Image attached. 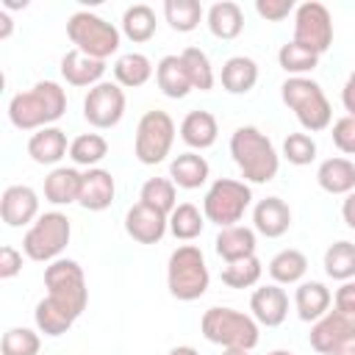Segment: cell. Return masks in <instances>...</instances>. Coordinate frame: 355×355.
<instances>
[{
  "instance_id": "1",
  "label": "cell",
  "mask_w": 355,
  "mask_h": 355,
  "mask_svg": "<svg viewBox=\"0 0 355 355\" xmlns=\"http://www.w3.org/2000/svg\"><path fill=\"white\" fill-rule=\"evenodd\" d=\"M44 286H47V297L36 302L33 322L39 333L55 338V336H64L78 322V316L86 311V302H89L86 275L78 261L58 258L47 263Z\"/></svg>"
},
{
  "instance_id": "2",
  "label": "cell",
  "mask_w": 355,
  "mask_h": 355,
  "mask_svg": "<svg viewBox=\"0 0 355 355\" xmlns=\"http://www.w3.org/2000/svg\"><path fill=\"white\" fill-rule=\"evenodd\" d=\"M67 111V92L55 80H39L33 89L8 100V119L17 130H42Z\"/></svg>"
},
{
  "instance_id": "3",
  "label": "cell",
  "mask_w": 355,
  "mask_h": 355,
  "mask_svg": "<svg viewBox=\"0 0 355 355\" xmlns=\"http://www.w3.org/2000/svg\"><path fill=\"white\" fill-rule=\"evenodd\" d=\"M230 155L247 183H269L280 169V155L275 144L255 125H241L233 130Z\"/></svg>"
},
{
  "instance_id": "4",
  "label": "cell",
  "mask_w": 355,
  "mask_h": 355,
  "mask_svg": "<svg viewBox=\"0 0 355 355\" xmlns=\"http://www.w3.org/2000/svg\"><path fill=\"white\" fill-rule=\"evenodd\" d=\"M211 275L205 266V255L197 244H180L166 263V286L169 294L180 302H194L208 291Z\"/></svg>"
},
{
  "instance_id": "5",
  "label": "cell",
  "mask_w": 355,
  "mask_h": 355,
  "mask_svg": "<svg viewBox=\"0 0 355 355\" xmlns=\"http://www.w3.org/2000/svg\"><path fill=\"white\" fill-rule=\"evenodd\" d=\"M280 97L294 111L297 122L308 133H319V130L330 128L333 108H330V100L324 97V92L316 80H311V78H286L283 86H280Z\"/></svg>"
},
{
  "instance_id": "6",
  "label": "cell",
  "mask_w": 355,
  "mask_h": 355,
  "mask_svg": "<svg viewBox=\"0 0 355 355\" xmlns=\"http://www.w3.org/2000/svg\"><path fill=\"white\" fill-rule=\"evenodd\" d=\"M200 330L211 344H219L225 349H252L261 338L258 322L236 308H208L200 319Z\"/></svg>"
},
{
  "instance_id": "7",
  "label": "cell",
  "mask_w": 355,
  "mask_h": 355,
  "mask_svg": "<svg viewBox=\"0 0 355 355\" xmlns=\"http://www.w3.org/2000/svg\"><path fill=\"white\" fill-rule=\"evenodd\" d=\"M69 236H72V225H69L67 214H61V211H47V214H42V216L28 227V233H25V239H22V252H25L31 261L53 263V261H58V255L67 250Z\"/></svg>"
},
{
  "instance_id": "8",
  "label": "cell",
  "mask_w": 355,
  "mask_h": 355,
  "mask_svg": "<svg viewBox=\"0 0 355 355\" xmlns=\"http://www.w3.org/2000/svg\"><path fill=\"white\" fill-rule=\"evenodd\" d=\"M67 36L75 44V50L105 61L119 50V31L108 19L92 14V11H75L67 19Z\"/></svg>"
},
{
  "instance_id": "9",
  "label": "cell",
  "mask_w": 355,
  "mask_h": 355,
  "mask_svg": "<svg viewBox=\"0 0 355 355\" xmlns=\"http://www.w3.org/2000/svg\"><path fill=\"white\" fill-rule=\"evenodd\" d=\"M250 202H252V189L244 180L219 178L205 191L202 214H205L208 222H214L219 227H233L236 222H241V216L250 208Z\"/></svg>"
},
{
  "instance_id": "10",
  "label": "cell",
  "mask_w": 355,
  "mask_h": 355,
  "mask_svg": "<svg viewBox=\"0 0 355 355\" xmlns=\"http://www.w3.org/2000/svg\"><path fill=\"white\" fill-rule=\"evenodd\" d=\"M172 144H175V122H172V116L166 111H161V108L147 111L136 125V144H133L136 158L144 166H155L172 153Z\"/></svg>"
},
{
  "instance_id": "11",
  "label": "cell",
  "mask_w": 355,
  "mask_h": 355,
  "mask_svg": "<svg viewBox=\"0 0 355 355\" xmlns=\"http://www.w3.org/2000/svg\"><path fill=\"white\" fill-rule=\"evenodd\" d=\"M300 47L322 55L330 50L333 44V17L330 11L316 3V0H308L302 6L294 8V39Z\"/></svg>"
},
{
  "instance_id": "12",
  "label": "cell",
  "mask_w": 355,
  "mask_h": 355,
  "mask_svg": "<svg viewBox=\"0 0 355 355\" xmlns=\"http://www.w3.org/2000/svg\"><path fill=\"white\" fill-rule=\"evenodd\" d=\"M122 116H125V92L119 83L103 80L89 89V94L83 100V119L92 128L108 130V128L119 125Z\"/></svg>"
},
{
  "instance_id": "13",
  "label": "cell",
  "mask_w": 355,
  "mask_h": 355,
  "mask_svg": "<svg viewBox=\"0 0 355 355\" xmlns=\"http://www.w3.org/2000/svg\"><path fill=\"white\" fill-rule=\"evenodd\" d=\"M308 341L316 352L322 355H333L347 344H355V313H344V311H327L319 322H313Z\"/></svg>"
},
{
  "instance_id": "14",
  "label": "cell",
  "mask_w": 355,
  "mask_h": 355,
  "mask_svg": "<svg viewBox=\"0 0 355 355\" xmlns=\"http://www.w3.org/2000/svg\"><path fill=\"white\" fill-rule=\"evenodd\" d=\"M0 216L8 227H22V225H33L42 214H39V194L31 186H8L0 197Z\"/></svg>"
},
{
  "instance_id": "15",
  "label": "cell",
  "mask_w": 355,
  "mask_h": 355,
  "mask_svg": "<svg viewBox=\"0 0 355 355\" xmlns=\"http://www.w3.org/2000/svg\"><path fill=\"white\" fill-rule=\"evenodd\" d=\"M166 227H169V216L144 202H136L125 214V233L139 244H158L164 239Z\"/></svg>"
},
{
  "instance_id": "16",
  "label": "cell",
  "mask_w": 355,
  "mask_h": 355,
  "mask_svg": "<svg viewBox=\"0 0 355 355\" xmlns=\"http://www.w3.org/2000/svg\"><path fill=\"white\" fill-rule=\"evenodd\" d=\"M250 311H252V319L258 324H266V327H277L286 322L288 316V294L277 286V283H269V286H261L252 291L250 297Z\"/></svg>"
},
{
  "instance_id": "17",
  "label": "cell",
  "mask_w": 355,
  "mask_h": 355,
  "mask_svg": "<svg viewBox=\"0 0 355 355\" xmlns=\"http://www.w3.org/2000/svg\"><path fill=\"white\" fill-rule=\"evenodd\" d=\"M114 194H116V183H114V175L108 169L94 166V169L83 172L80 197H78L80 208H86V211H105L114 202Z\"/></svg>"
},
{
  "instance_id": "18",
  "label": "cell",
  "mask_w": 355,
  "mask_h": 355,
  "mask_svg": "<svg viewBox=\"0 0 355 355\" xmlns=\"http://www.w3.org/2000/svg\"><path fill=\"white\" fill-rule=\"evenodd\" d=\"M105 69H108L105 61L92 58V55L80 53V50H69L61 58V78L69 86H97V83H103Z\"/></svg>"
},
{
  "instance_id": "19",
  "label": "cell",
  "mask_w": 355,
  "mask_h": 355,
  "mask_svg": "<svg viewBox=\"0 0 355 355\" xmlns=\"http://www.w3.org/2000/svg\"><path fill=\"white\" fill-rule=\"evenodd\" d=\"M252 225L266 239H280L291 227V208L280 197H263L252 211Z\"/></svg>"
},
{
  "instance_id": "20",
  "label": "cell",
  "mask_w": 355,
  "mask_h": 355,
  "mask_svg": "<svg viewBox=\"0 0 355 355\" xmlns=\"http://www.w3.org/2000/svg\"><path fill=\"white\" fill-rule=\"evenodd\" d=\"M216 255L225 261V263H236V261H244L250 255H255V230L252 227H244V225H233V227H219L216 233Z\"/></svg>"
},
{
  "instance_id": "21",
  "label": "cell",
  "mask_w": 355,
  "mask_h": 355,
  "mask_svg": "<svg viewBox=\"0 0 355 355\" xmlns=\"http://www.w3.org/2000/svg\"><path fill=\"white\" fill-rule=\"evenodd\" d=\"M67 153H69L67 133H64L61 128H55V125L42 128V130H36V133L28 139V155H31L36 164H42V166L58 164Z\"/></svg>"
},
{
  "instance_id": "22",
  "label": "cell",
  "mask_w": 355,
  "mask_h": 355,
  "mask_svg": "<svg viewBox=\"0 0 355 355\" xmlns=\"http://www.w3.org/2000/svg\"><path fill=\"white\" fill-rule=\"evenodd\" d=\"M330 302H333V294L324 283L319 280H305L297 286L294 291V305H297V316L302 322H319L327 311H330Z\"/></svg>"
},
{
  "instance_id": "23",
  "label": "cell",
  "mask_w": 355,
  "mask_h": 355,
  "mask_svg": "<svg viewBox=\"0 0 355 355\" xmlns=\"http://www.w3.org/2000/svg\"><path fill=\"white\" fill-rule=\"evenodd\" d=\"M80 183H83V172H78L75 166H55V169L44 178V200L53 202V205L78 202V197H80Z\"/></svg>"
},
{
  "instance_id": "24",
  "label": "cell",
  "mask_w": 355,
  "mask_h": 355,
  "mask_svg": "<svg viewBox=\"0 0 355 355\" xmlns=\"http://www.w3.org/2000/svg\"><path fill=\"white\" fill-rule=\"evenodd\" d=\"M316 183L327 194H349L355 191V164L349 158H327L316 169Z\"/></svg>"
},
{
  "instance_id": "25",
  "label": "cell",
  "mask_w": 355,
  "mask_h": 355,
  "mask_svg": "<svg viewBox=\"0 0 355 355\" xmlns=\"http://www.w3.org/2000/svg\"><path fill=\"white\" fill-rule=\"evenodd\" d=\"M219 136V125L216 116L211 111H189L180 122V139L191 147V150H208Z\"/></svg>"
},
{
  "instance_id": "26",
  "label": "cell",
  "mask_w": 355,
  "mask_h": 355,
  "mask_svg": "<svg viewBox=\"0 0 355 355\" xmlns=\"http://www.w3.org/2000/svg\"><path fill=\"white\" fill-rule=\"evenodd\" d=\"M155 83L158 89L172 97V100H183L194 86L189 80V72H186V64L180 55H164L155 67Z\"/></svg>"
},
{
  "instance_id": "27",
  "label": "cell",
  "mask_w": 355,
  "mask_h": 355,
  "mask_svg": "<svg viewBox=\"0 0 355 355\" xmlns=\"http://www.w3.org/2000/svg\"><path fill=\"white\" fill-rule=\"evenodd\" d=\"M208 31L222 39V42H230L236 39L241 31H244V11L239 3L233 0H222V3H214L208 8Z\"/></svg>"
},
{
  "instance_id": "28",
  "label": "cell",
  "mask_w": 355,
  "mask_h": 355,
  "mask_svg": "<svg viewBox=\"0 0 355 355\" xmlns=\"http://www.w3.org/2000/svg\"><path fill=\"white\" fill-rule=\"evenodd\" d=\"M208 172H211V166H208V161L200 153H180L169 164L172 183L180 186V189H189V191L191 189H200L208 180Z\"/></svg>"
},
{
  "instance_id": "29",
  "label": "cell",
  "mask_w": 355,
  "mask_h": 355,
  "mask_svg": "<svg viewBox=\"0 0 355 355\" xmlns=\"http://www.w3.org/2000/svg\"><path fill=\"white\" fill-rule=\"evenodd\" d=\"M222 89L230 94H247L258 83V64L247 55H233L222 64Z\"/></svg>"
},
{
  "instance_id": "30",
  "label": "cell",
  "mask_w": 355,
  "mask_h": 355,
  "mask_svg": "<svg viewBox=\"0 0 355 355\" xmlns=\"http://www.w3.org/2000/svg\"><path fill=\"white\" fill-rule=\"evenodd\" d=\"M114 78L119 86L139 89L153 78V61L144 53H125L114 64Z\"/></svg>"
},
{
  "instance_id": "31",
  "label": "cell",
  "mask_w": 355,
  "mask_h": 355,
  "mask_svg": "<svg viewBox=\"0 0 355 355\" xmlns=\"http://www.w3.org/2000/svg\"><path fill=\"white\" fill-rule=\"evenodd\" d=\"M308 272V258L305 252L300 250H280L272 261H269V275L277 286H291V283H300Z\"/></svg>"
},
{
  "instance_id": "32",
  "label": "cell",
  "mask_w": 355,
  "mask_h": 355,
  "mask_svg": "<svg viewBox=\"0 0 355 355\" xmlns=\"http://www.w3.org/2000/svg\"><path fill=\"white\" fill-rule=\"evenodd\" d=\"M155 25H158L155 22V11L150 6H144V3H136V6L125 8V14H122V33L136 44L150 42L155 36Z\"/></svg>"
},
{
  "instance_id": "33",
  "label": "cell",
  "mask_w": 355,
  "mask_h": 355,
  "mask_svg": "<svg viewBox=\"0 0 355 355\" xmlns=\"http://www.w3.org/2000/svg\"><path fill=\"white\" fill-rule=\"evenodd\" d=\"M202 227H205V214H200V208L194 202H178V208L169 214V230L180 241L197 239L202 233Z\"/></svg>"
},
{
  "instance_id": "34",
  "label": "cell",
  "mask_w": 355,
  "mask_h": 355,
  "mask_svg": "<svg viewBox=\"0 0 355 355\" xmlns=\"http://www.w3.org/2000/svg\"><path fill=\"white\" fill-rule=\"evenodd\" d=\"M324 272L333 280H352L355 277V244L352 241H336L324 250Z\"/></svg>"
},
{
  "instance_id": "35",
  "label": "cell",
  "mask_w": 355,
  "mask_h": 355,
  "mask_svg": "<svg viewBox=\"0 0 355 355\" xmlns=\"http://www.w3.org/2000/svg\"><path fill=\"white\" fill-rule=\"evenodd\" d=\"M105 155H108V141L100 133H80L78 139L69 141V158L78 166L94 169Z\"/></svg>"
},
{
  "instance_id": "36",
  "label": "cell",
  "mask_w": 355,
  "mask_h": 355,
  "mask_svg": "<svg viewBox=\"0 0 355 355\" xmlns=\"http://www.w3.org/2000/svg\"><path fill=\"white\" fill-rule=\"evenodd\" d=\"M139 202L161 211V214H172L178 208V194H175V183L172 178H150L144 186H141V194H139Z\"/></svg>"
},
{
  "instance_id": "37",
  "label": "cell",
  "mask_w": 355,
  "mask_h": 355,
  "mask_svg": "<svg viewBox=\"0 0 355 355\" xmlns=\"http://www.w3.org/2000/svg\"><path fill=\"white\" fill-rule=\"evenodd\" d=\"M164 17L169 22L172 31L178 33H189L200 25L202 19V6L197 0H166L164 3Z\"/></svg>"
},
{
  "instance_id": "38",
  "label": "cell",
  "mask_w": 355,
  "mask_h": 355,
  "mask_svg": "<svg viewBox=\"0 0 355 355\" xmlns=\"http://www.w3.org/2000/svg\"><path fill=\"white\" fill-rule=\"evenodd\" d=\"M277 64L288 72V78H305V72L316 69L319 64V55L300 47L297 42H286L280 50H277Z\"/></svg>"
},
{
  "instance_id": "39",
  "label": "cell",
  "mask_w": 355,
  "mask_h": 355,
  "mask_svg": "<svg viewBox=\"0 0 355 355\" xmlns=\"http://www.w3.org/2000/svg\"><path fill=\"white\" fill-rule=\"evenodd\" d=\"M180 58H183V64H186V72H189L191 86L200 89V92H211L216 78H214V67H211V58L205 55V50H200V47H186V50L180 53Z\"/></svg>"
},
{
  "instance_id": "40",
  "label": "cell",
  "mask_w": 355,
  "mask_h": 355,
  "mask_svg": "<svg viewBox=\"0 0 355 355\" xmlns=\"http://www.w3.org/2000/svg\"><path fill=\"white\" fill-rule=\"evenodd\" d=\"M261 272H263L261 261H258L255 255H250V258H244V261L227 263V266L222 269V283L230 286V288H250V286H255V283L261 280Z\"/></svg>"
},
{
  "instance_id": "41",
  "label": "cell",
  "mask_w": 355,
  "mask_h": 355,
  "mask_svg": "<svg viewBox=\"0 0 355 355\" xmlns=\"http://www.w3.org/2000/svg\"><path fill=\"white\" fill-rule=\"evenodd\" d=\"M39 349H42V338L31 327H8L3 333L0 341L3 355H39Z\"/></svg>"
},
{
  "instance_id": "42",
  "label": "cell",
  "mask_w": 355,
  "mask_h": 355,
  "mask_svg": "<svg viewBox=\"0 0 355 355\" xmlns=\"http://www.w3.org/2000/svg\"><path fill=\"white\" fill-rule=\"evenodd\" d=\"M283 158L294 166H305L316 158V141L308 133H288L283 141Z\"/></svg>"
},
{
  "instance_id": "43",
  "label": "cell",
  "mask_w": 355,
  "mask_h": 355,
  "mask_svg": "<svg viewBox=\"0 0 355 355\" xmlns=\"http://www.w3.org/2000/svg\"><path fill=\"white\" fill-rule=\"evenodd\" d=\"M333 144L341 153L355 155V116H341L333 122Z\"/></svg>"
},
{
  "instance_id": "44",
  "label": "cell",
  "mask_w": 355,
  "mask_h": 355,
  "mask_svg": "<svg viewBox=\"0 0 355 355\" xmlns=\"http://www.w3.org/2000/svg\"><path fill=\"white\" fill-rule=\"evenodd\" d=\"M255 11L266 22H280L294 11V0H255Z\"/></svg>"
},
{
  "instance_id": "45",
  "label": "cell",
  "mask_w": 355,
  "mask_h": 355,
  "mask_svg": "<svg viewBox=\"0 0 355 355\" xmlns=\"http://www.w3.org/2000/svg\"><path fill=\"white\" fill-rule=\"evenodd\" d=\"M19 272H22V252L14 250L11 244L0 247V277H3V280H11V277H17Z\"/></svg>"
},
{
  "instance_id": "46",
  "label": "cell",
  "mask_w": 355,
  "mask_h": 355,
  "mask_svg": "<svg viewBox=\"0 0 355 355\" xmlns=\"http://www.w3.org/2000/svg\"><path fill=\"white\" fill-rule=\"evenodd\" d=\"M336 311H344V313H355V280H347L336 288Z\"/></svg>"
},
{
  "instance_id": "47",
  "label": "cell",
  "mask_w": 355,
  "mask_h": 355,
  "mask_svg": "<svg viewBox=\"0 0 355 355\" xmlns=\"http://www.w3.org/2000/svg\"><path fill=\"white\" fill-rule=\"evenodd\" d=\"M341 103H344V111L347 116H355V69L349 72L344 89H341Z\"/></svg>"
},
{
  "instance_id": "48",
  "label": "cell",
  "mask_w": 355,
  "mask_h": 355,
  "mask_svg": "<svg viewBox=\"0 0 355 355\" xmlns=\"http://www.w3.org/2000/svg\"><path fill=\"white\" fill-rule=\"evenodd\" d=\"M341 216H344V225L349 230H355V191H349L341 202Z\"/></svg>"
},
{
  "instance_id": "49",
  "label": "cell",
  "mask_w": 355,
  "mask_h": 355,
  "mask_svg": "<svg viewBox=\"0 0 355 355\" xmlns=\"http://www.w3.org/2000/svg\"><path fill=\"white\" fill-rule=\"evenodd\" d=\"M0 22H3V28H0V39H8L11 36V28H14V22H11V17L3 11L0 14Z\"/></svg>"
},
{
  "instance_id": "50",
  "label": "cell",
  "mask_w": 355,
  "mask_h": 355,
  "mask_svg": "<svg viewBox=\"0 0 355 355\" xmlns=\"http://www.w3.org/2000/svg\"><path fill=\"white\" fill-rule=\"evenodd\" d=\"M166 355H200L194 347H189V344H183V347H172Z\"/></svg>"
},
{
  "instance_id": "51",
  "label": "cell",
  "mask_w": 355,
  "mask_h": 355,
  "mask_svg": "<svg viewBox=\"0 0 355 355\" xmlns=\"http://www.w3.org/2000/svg\"><path fill=\"white\" fill-rule=\"evenodd\" d=\"M333 355H355V344H347V347H341V349L333 352Z\"/></svg>"
},
{
  "instance_id": "52",
  "label": "cell",
  "mask_w": 355,
  "mask_h": 355,
  "mask_svg": "<svg viewBox=\"0 0 355 355\" xmlns=\"http://www.w3.org/2000/svg\"><path fill=\"white\" fill-rule=\"evenodd\" d=\"M222 355H250V349H236V347H230V349H225Z\"/></svg>"
},
{
  "instance_id": "53",
  "label": "cell",
  "mask_w": 355,
  "mask_h": 355,
  "mask_svg": "<svg viewBox=\"0 0 355 355\" xmlns=\"http://www.w3.org/2000/svg\"><path fill=\"white\" fill-rule=\"evenodd\" d=\"M269 355H294V352H288V349H272Z\"/></svg>"
}]
</instances>
